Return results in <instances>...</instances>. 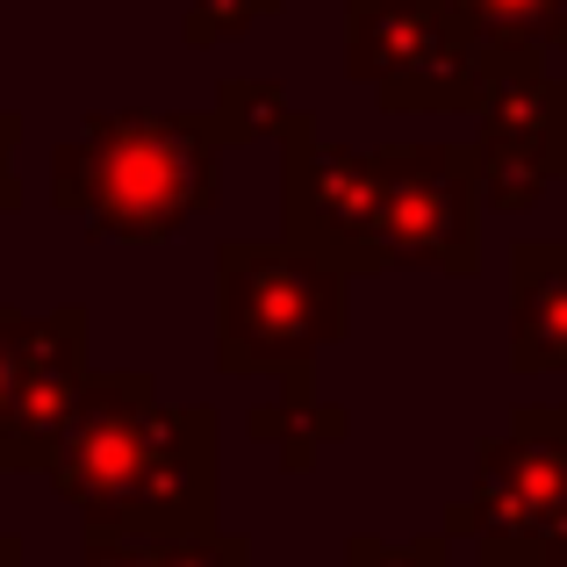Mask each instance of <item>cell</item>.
I'll list each match as a JSON object with an SVG mask.
<instances>
[{
    "instance_id": "obj_1",
    "label": "cell",
    "mask_w": 567,
    "mask_h": 567,
    "mask_svg": "<svg viewBox=\"0 0 567 567\" xmlns=\"http://www.w3.org/2000/svg\"><path fill=\"white\" fill-rule=\"evenodd\" d=\"M223 194V137L208 109H94L51 152V208L109 245H166Z\"/></svg>"
},
{
    "instance_id": "obj_2",
    "label": "cell",
    "mask_w": 567,
    "mask_h": 567,
    "mask_svg": "<svg viewBox=\"0 0 567 567\" xmlns=\"http://www.w3.org/2000/svg\"><path fill=\"white\" fill-rule=\"evenodd\" d=\"M346 338V274L309 259L288 237H223L216 245V367L280 374L302 395L323 346Z\"/></svg>"
},
{
    "instance_id": "obj_3",
    "label": "cell",
    "mask_w": 567,
    "mask_h": 567,
    "mask_svg": "<svg viewBox=\"0 0 567 567\" xmlns=\"http://www.w3.org/2000/svg\"><path fill=\"white\" fill-rule=\"evenodd\" d=\"M482 567H567V410L517 402L511 431L482 439L474 488L445 517Z\"/></svg>"
},
{
    "instance_id": "obj_4",
    "label": "cell",
    "mask_w": 567,
    "mask_h": 567,
    "mask_svg": "<svg viewBox=\"0 0 567 567\" xmlns=\"http://www.w3.org/2000/svg\"><path fill=\"white\" fill-rule=\"evenodd\" d=\"M346 72L388 115L482 109V37L460 0H346Z\"/></svg>"
},
{
    "instance_id": "obj_5",
    "label": "cell",
    "mask_w": 567,
    "mask_h": 567,
    "mask_svg": "<svg viewBox=\"0 0 567 567\" xmlns=\"http://www.w3.org/2000/svg\"><path fill=\"white\" fill-rule=\"evenodd\" d=\"M474 166L496 216H525L546 187L567 181V80L546 72V43L482 37V109H474Z\"/></svg>"
},
{
    "instance_id": "obj_6",
    "label": "cell",
    "mask_w": 567,
    "mask_h": 567,
    "mask_svg": "<svg viewBox=\"0 0 567 567\" xmlns=\"http://www.w3.org/2000/svg\"><path fill=\"white\" fill-rule=\"evenodd\" d=\"M280 237L346 280L388 274V216H381V158L331 144L317 115H295L280 137Z\"/></svg>"
},
{
    "instance_id": "obj_7",
    "label": "cell",
    "mask_w": 567,
    "mask_h": 567,
    "mask_svg": "<svg viewBox=\"0 0 567 567\" xmlns=\"http://www.w3.org/2000/svg\"><path fill=\"white\" fill-rule=\"evenodd\" d=\"M388 259L467 280L482 266V166L474 144H381Z\"/></svg>"
},
{
    "instance_id": "obj_8",
    "label": "cell",
    "mask_w": 567,
    "mask_h": 567,
    "mask_svg": "<svg viewBox=\"0 0 567 567\" xmlns=\"http://www.w3.org/2000/svg\"><path fill=\"white\" fill-rule=\"evenodd\" d=\"M152 416H158V381L152 374L115 367V374L86 381V402L72 410L65 439H58L51 467H43V474H51V488L86 517V525H115L130 482H137Z\"/></svg>"
},
{
    "instance_id": "obj_9",
    "label": "cell",
    "mask_w": 567,
    "mask_h": 567,
    "mask_svg": "<svg viewBox=\"0 0 567 567\" xmlns=\"http://www.w3.org/2000/svg\"><path fill=\"white\" fill-rule=\"evenodd\" d=\"M86 309L58 302L43 317L22 323V388H14V410L0 424V474L22 467H51L58 439H65L72 410L86 402Z\"/></svg>"
},
{
    "instance_id": "obj_10",
    "label": "cell",
    "mask_w": 567,
    "mask_h": 567,
    "mask_svg": "<svg viewBox=\"0 0 567 567\" xmlns=\"http://www.w3.org/2000/svg\"><path fill=\"white\" fill-rule=\"evenodd\" d=\"M216 439H223V424H216L208 402H181V410L158 402L152 439H144V460H137V482H130L115 525L144 532V539H173V532L216 525Z\"/></svg>"
},
{
    "instance_id": "obj_11",
    "label": "cell",
    "mask_w": 567,
    "mask_h": 567,
    "mask_svg": "<svg viewBox=\"0 0 567 567\" xmlns=\"http://www.w3.org/2000/svg\"><path fill=\"white\" fill-rule=\"evenodd\" d=\"M511 367L567 374V237H517L511 251Z\"/></svg>"
},
{
    "instance_id": "obj_12",
    "label": "cell",
    "mask_w": 567,
    "mask_h": 567,
    "mask_svg": "<svg viewBox=\"0 0 567 567\" xmlns=\"http://www.w3.org/2000/svg\"><path fill=\"white\" fill-rule=\"evenodd\" d=\"M346 424H352V416L338 410V402H323L317 388H302V395H274V402H259V410L245 416V431L274 445L288 474H309V467H317V453L346 439Z\"/></svg>"
},
{
    "instance_id": "obj_13",
    "label": "cell",
    "mask_w": 567,
    "mask_h": 567,
    "mask_svg": "<svg viewBox=\"0 0 567 567\" xmlns=\"http://www.w3.org/2000/svg\"><path fill=\"white\" fill-rule=\"evenodd\" d=\"M295 94L280 80H245V72H230V80H216V101H208V123H216L223 152L230 144H266V137H288L295 123Z\"/></svg>"
},
{
    "instance_id": "obj_14",
    "label": "cell",
    "mask_w": 567,
    "mask_h": 567,
    "mask_svg": "<svg viewBox=\"0 0 567 567\" xmlns=\"http://www.w3.org/2000/svg\"><path fill=\"white\" fill-rule=\"evenodd\" d=\"M460 22L474 37H496V43H546L554 51L560 22H567V0H460Z\"/></svg>"
},
{
    "instance_id": "obj_15",
    "label": "cell",
    "mask_w": 567,
    "mask_h": 567,
    "mask_svg": "<svg viewBox=\"0 0 567 567\" xmlns=\"http://www.w3.org/2000/svg\"><path fill=\"white\" fill-rule=\"evenodd\" d=\"M288 0H187L181 14V43L187 51H216V43L245 37V29H259L266 14H280Z\"/></svg>"
},
{
    "instance_id": "obj_16",
    "label": "cell",
    "mask_w": 567,
    "mask_h": 567,
    "mask_svg": "<svg viewBox=\"0 0 567 567\" xmlns=\"http://www.w3.org/2000/svg\"><path fill=\"white\" fill-rule=\"evenodd\" d=\"M158 567H251V539L245 532H173V539H158Z\"/></svg>"
},
{
    "instance_id": "obj_17",
    "label": "cell",
    "mask_w": 567,
    "mask_h": 567,
    "mask_svg": "<svg viewBox=\"0 0 567 567\" xmlns=\"http://www.w3.org/2000/svg\"><path fill=\"white\" fill-rule=\"evenodd\" d=\"M445 539H453V532H424V539H381V532H360V539H346V567H453L445 560Z\"/></svg>"
},
{
    "instance_id": "obj_18",
    "label": "cell",
    "mask_w": 567,
    "mask_h": 567,
    "mask_svg": "<svg viewBox=\"0 0 567 567\" xmlns=\"http://www.w3.org/2000/svg\"><path fill=\"white\" fill-rule=\"evenodd\" d=\"M65 567H158V539L123 532V525H86L80 560H65Z\"/></svg>"
},
{
    "instance_id": "obj_19",
    "label": "cell",
    "mask_w": 567,
    "mask_h": 567,
    "mask_svg": "<svg viewBox=\"0 0 567 567\" xmlns=\"http://www.w3.org/2000/svg\"><path fill=\"white\" fill-rule=\"evenodd\" d=\"M22 309H0V424L14 410V388H22Z\"/></svg>"
},
{
    "instance_id": "obj_20",
    "label": "cell",
    "mask_w": 567,
    "mask_h": 567,
    "mask_svg": "<svg viewBox=\"0 0 567 567\" xmlns=\"http://www.w3.org/2000/svg\"><path fill=\"white\" fill-rule=\"evenodd\" d=\"M14 144H22V115L0 109V216L22 208V173H14Z\"/></svg>"
},
{
    "instance_id": "obj_21",
    "label": "cell",
    "mask_w": 567,
    "mask_h": 567,
    "mask_svg": "<svg viewBox=\"0 0 567 567\" xmlns=\"http://www.w3.org/2000/svg\"><path fill=\"white\" fill-rule=\"evenodd\" d=\"M0 567H22V539L14 532H0Z\"/></svg>"
},
{
    "instance_id": "obj_22",
    "label": "cell",
    "mask_w": 567,
    "mask_h": 567,
    "mask_svg": "<svg viewBox=\"0 0 567 567\" xmlns=\"http://www.w3.org/2000/svg\"><path fill=\"white\" fill-rule=\"evenodd\" d=\"M554 51H567V22H560V37H554Z\"/></svg>"
}]
</instances>
